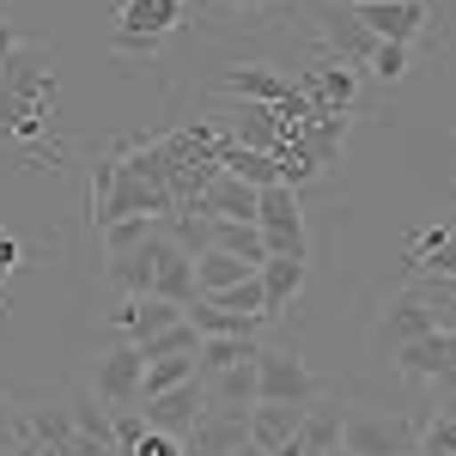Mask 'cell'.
Returning <instances> with one entry per match:
<instances>
[{
  "instance_id": "cell-1",
  "label": "cell",
  "mask_w": 456,
  "mask_h": 456,
  "mask_svg": "<svg viewBox=\"0 0 456 456\" xmlns=\"http://www.w3.org/2000/svg\"><path fill=\"white\" fill-rule=\"evenodd\" d=\"M6 92H12V128H6V141L19 146V159L31 171H43V165L61 171L68 165V141L49 128V116H55V49L25 37L19 55H12V68H6Z\"/></svg>"
},
{
  "instance_id": "cell-2",
  "label": "cell",
  "mask_w": 456,
  "mask_h": 456,
  "mask_svg": "<svg viewBox=\"0 0 456 456\" xmlns=\"http://www.w3.org/2000/svg\"><path fill=\"white\" fill-rule=\"evenodd\" d=\"M189 25V0H116V55L152 61Z\"/></svg>"
},
{
  "instance_id": "cell-3",
  "label": "cell",
  "mask_w": 456,
  "mask_h": 456,
  "mask_svg": "<svg viewBox=\"0 0 456 456\" xmlns=\"http://www.w3.org/2000/svg\"><path fill=\"white\" fill-rule=\"evenodd\" d=\"M134 213L171 219L176 201L165 195V189H152V183H141V176H128L122 165H116V152H110L104 165H98V176H92V225L104 232V225H116V219H134Z\"/></svg>"
},
{
  "instance_id": "cell-4",
  "label": "cell",
  "mask_w": 456,
  "mask_h": 456,
  "mask_svg": "<svg viewBox=\"0 0 456 456\" xmlns=\"http://www.w3.org/2000/svg\"><path fill=\"white\" fill-rule=\"evenodd\" d=\"M353 19L378 43H438L444 37V6L438 0H359Z\"/></svg>"
},
{
  "instance_id": "cell-5",
  "label": "cell",
  "mask_w": 456,
  "mask_h": 456,
  "mask_svg": "<svg viewBox=\"0 0 456 456\" xmlns=\"http://www.w3.org/2000/svg\"><path fill=\"white\" fill-rule=\"evenodd\" d=\"M292 79H298V92H305L316 110L359 116V104H365V73L353 68V61H341V55H329V49H316L311 61L292 73Z\"/></svg>"
},
{
  "instance_id": "cell-6",
  "label": "cell",
  "mask_w": 456,
  "mask_h": 456,
  "mask_svg": "<svg viewBox=\"0 0 456 456\" xmlns=\"http://www.w3.org/2000/svg\"><path fill=\"white\" fill-rule=\"evenodd\" d=\"M256 378H262V402H298V408H311L316 395H329V384L305 365V353L281 347V341H262Z\"/></svg>"
},
{
  "instance_id": "cell-7",
  "label": "cell",
  "mask_w": 456,
  "mask_h": 456,
  "mask_svg": "<svg viewBox=\"0 0 456 456\" xmlns=\"http://www.w3.org/2000/svg\"><path fill=\"white\" fill-rule=\"evenodd\" d=\"M256 225H262V238H268V256H311V225H305L298 189L268 183V189H262V208H256Z\"/></svg>"
},
{
  "instance_id": "cell-8",
  "label": "cell",
  "mask_w": 456,
  "mask_h": 456,
  "mask_svg": "<svg viewBox=\"0 0 456 456\" xmlns=\"http://www.w3.org/2000/svg\"><path fill=\"white\" fill-rule=\"evenodd\" d=\"M141 378H146V359L134 341H116V347L98 353V378H92V395L104 402L110 414L122 408H141Z\"/></svg>"
},
{
  "instance_id": "cell-9",
  "label": "cell",
  "mask_w": 456,
  "mask_h": 456,
  "mask_svg": "<svg viewBox=\"0 0 456 456\" xmlns=\"http://www.w3.org/2000/svg\"><path fill=\"white\" fill-rule=\"evenodd\" d=\"M311 31H316V43H322L329 55L353 61L359 73H365L371 49H378V37L365 31V25L353 19V6H341V0H316V6H311Z\"/></svg>"
},
{
  "instance_id": "cell-10",
  "label": "cell",
  "mask_w": 456,
  "mask_h": 456,
  "mask_svg": "<svg viewBox=\"0 0 456 456\" xmlns=\"http://www.w3.org/2000/svg\"><path fill=\"white\" fill-rule=\"evenodd\" d=\"M201 414H208V384H201V378H189V384L141 402V420L152 426V432H171V438H189V432L201 426Z\"/></svg>"
},
{
  "instance_id": "cell-11",
  "label": "cell",
  "mask_w": 456,
  "mask_h": 456,
  "mask_svg": "<svg viewBox=\"0 0 456 456\" xmlns=\"http://www.w3.org/2000/svg\"><path fill=\"white\" fill-rule=\"evenodd\" d=\"M213 92L219 98H244V104H281L286 92H298V79L268 68V61H232V68H219Z\"/></svg>"
},
{
  "instance_id": "cell-12",
  "label": "cell",
  "mask_w": 456,
  "mask_h": 456,
  "mask_svg": "<svg viewBox=\"0 0 456 456\" xmlns=\"http://www.w3.org/2000/svg\"><path fill=\"white\" fill-rule=\"evenodd\" d=\"M395 371L408 384H451L456 389V335H420L408 347H395Z\"/></svg>"
},
{
  "instance_id": "cell-13",
  "label": "cell",
  "mask_w": 456,
  "mask_h": 456,
  "mask_svg": "<svg viewBox=\"0 0 456 456\" xmlns=\"http://www.w3.org/2000/svg\"><path fill=\"white\" fill-rule=\"evenodd\" d=\"M420 335H432V311H426L420 298L408 292V286H395L384 305H378V322H371V341L378 347H408V341H420Z\"/></svg>"
},
{
  "instance_id": "cell-14",
  "label": "cell",
  "mask_w": 456,
  "mask_h": 456,
  "mask_svg": "<svg viewBox=\"0 0 456 456\" xmlns=\"http://www.w3.org/2000/svg\"><path fill=\"white\" fill-rule=\"evenodd\" d=\"M408 444H414V426L384 420V414H347V432H341L347 456H408Z\"/></svg>"
},
{
  "instance_id": "cell-15",
  "label": "cell",
  "mask_w": 456,
  "mask_h": 456,
  "mask_svg": "<svg viewBox=\"0 0 456 456\" xmlns=\"http://www.w3.org/2000/svg\"><path fill=\"white\" fill-rule=\"evenodd\" d=\"M341 432H347V408H341V395H316L311 408H305L298 438H292L281 456H335V451H341Z\"/></svg>"
},
{
  "instance_id": "cell-16",
  "label": "cell",
  "mask_w": 456,
  "mask_h": 456,
  "mask_svg": "<svg viewBox=\"0 0 456 456\" xmlns=\"http://www.w3.org/2000/svg\"><path fill=\"white\" fill-rule=\"evenodd\" d=\"M152 298L195 305V256L176 244L171 232H159V238H152Z\"/></svg>"
},
{
  "instance_id": "cell-17",
  "label": "cell",
  "mask_w": 456,
  "mask_h": 456,
  "mask_svg": "<svg viewBox=\"0 0 456 456\" xmlns=\"http://www.w3.org/2000/svg\"><path fill=\"white\" fill-rule=\"evenodd\" d=\"M183 316H189V305H171V298H122V305L110 311V329H122V335L141 347V341H152V335L176 329Z\"/></svg>"
},
{
  "instance_id": "cell-18",
  "label": "cell",
  "mask_w": 456,
  "mask_h": 456,
  "mask_svg": "<svg viewBox=\"0 0 456 456\" xmlns=\"http://www.w3.org/2000/svg\"><path fill=\"white\" fill-rule=\"evenodd\" d=\"M298 426H305V408H298V402H256V408H249V444L281 456L286 444L298 438Z\"/></svg>"
},
{
  "instance_id": "cell-19",
  "label": "cell",
  "mask_w": 456,
  "mask_h": 456,
  "mask_svg": "<svg viewBox=\"0 0 456 456\" xmlns=\"http://www.w3.org/2000/svg\"><path fill=\"white\" fill-rule=\"evenodd\" d=\"M347 128H353V116H335V110H311V122L292 134V146L305 152L316 165V176L329 171L335 159H341V141H347Z\"/></svg>"
},
{
  "instance_id": "cell-20",
  "label": "cell",
  "mask_w": 456,
  "mask_h": 456,
  "mask_svg": "<svg viewBox=\"0 0 456 456\" xmlns=\"http://www.w3.org/2000/svg\"><path fill=\"white\" fill-rule=\"evenodd\" d=\"M249 444V414H201V426L183 438V456H232Z\"/></svg>"
},
{
  "instance_id": "cell-21",
  "label": "cell",
  "mask_w": 456,
  "mask_h": 456,
  "mask_svg": "<svg viewBox=\"0 0 456 456\" xmlns=\"http://www.w3.org/2000/svg\"><path fill=\"white\" fill-rule=\"evenodd\" d=\"M311 256H268L262 262V298H268V322H281L286 311H292V298L305 292V281H311V268H305Z\"/></svg>"
},
{
  "instance_id": "cell-22",
  "label": "cell",
  "mask_w": 456,
  "mask_h": 456,
  "mask_svg": "<svg viewBox=\"0 0 456 456\" xmlns=\"http://www.w3.org/2000/svg\"><path fill=\"white\" fill-rule=\"evenodd\" d=\"M262 402V378H256V359H238L232 371L208 378V408L213 414H249Z\"/></svg>"
},
{
  "instance_id": "cell-23",
  "label": "cell",
  "mask_w": 456,
  "mask_h": 456,
  "mask_svg": "<svg viewBox=\"0 0 456 456\" xmlns=\"http://www.w3.org/2000/svg\"><path fill=\"white\" fill-rule=\"evenodd\" d=\"M201 201L213 208V219H244V225H256V208H262V189H249V183H238L232 171H219L201 189Z\"/></svg>"
},
{
  "instance_id": "cell-24",
  "label": "cell",
  "mask_w": 456,
  "mask_h": 456,
  "mask_svg": "<svg viewBox=\"0 0 456 456\" xmlns=\"http://www.w3.org/2000/svg\"><path fill=\"white\" fill-rule=\"evenodd\" d=\"M402 286L432 311V329L438 335H456V274H408Z\"/></svg>"
},
{
  "instance_id": "cell-25",
  "label": "cell",
  "mask_w": 456,
  "mask_h": 456,
  "mask_svg": "<svg viewBox=\"0 0 456 456\" xmlns=\"http://www.w3.org/2000/svg\"><path fill=\"white\" fill-rule=\"evenodd\" d=\"M208 249H225V256H238V262H249V268L268 262V238H262V225H244V219H213Z\"/></svg>"
},
{
  "instance_id": "cell-26",
  "label": "cell",
  "mask_w": 456,
  "mask_h": 456,
  "mask_svg": "<svg viewBox=\"0 0 456 456\" xmlns=\"http://www.w3.org/2000/svg\"><path fill=\"white\" fill-rule=\"evenodd\" d=\"M249 274H256V268L238 262V256H225V249H201V256H195V298H219L225 286L249 281Z\"/></svg>"
},
{
  "instance_id": "cell-27",
  "label": "cell",
  "mask_w": 456,
  "mask_h": 456,
  "mask_svg": "<svg viewBox=\"0 0 456 456\" xmlns=\"http://www.w3.org/2000/svg\"><path fill=\"white\" fill-rule=\"evenodd\" d=\"M256 353H262L256 335H213V341H201V353H195V378L208 384L219 371H232L238 359H256Z\"/></svg>"
},
{
  "instance_id": "cell-28",
  "label": "cell",
  "mask_w": 456,
  "mask_h": 456,
  "mask_svg": "<svg viewBox=\"0 0 456 456\" xmlns=\"http://www.w3.org/2000/svg\"><path fill=\"white\" fill-rule=\"evenodd\" d=\"M104 281L122 292V298H152V244L128 249V256H110Z\"/></svg>"
},
{
  "instance_id": "cell-29",
  "label": "cell",
  "mask_w": 456,
  "mask_h": 456,
  "mask_svg": "<svg viewBox=\"0 0 456 456\" xmlns=\"http://www.w3.org/2000/svg\"><path fill=\"white\" fill-rule=\"evenodd\" d=\"M68 420H73V432L79 438H98V444H110L116 451V426H110V408L92 395V389H73L68 395Z\"/></svg>"
},
{
  "instance_id": "cell-30",
  "label": "cell",
  "mask_w": 456,
  "mask_h": 456,
  "mask_svg": "<svg viewBox=\"0 0 456 456\" xmlns=\"http://www.w3.org/2000/svg\"><path fill=\"white\" fill-rule=\"evenodd\" d=\"M165 232V219H152V213H134V219H116V225H104V256H128V249L152 244Z\"/></svg>"
},
{
  "instance_id": "cell-31",
  "label": "cell",
  "mask_w": 456,
  "mask_h": 456,
  "mask_svg": "<svg viewBox=\"0 0 456 456\" xmlns=\"http://www.w3.org/2000/svg\"><path fill=\"white\" fill-rule=\"evenodd\" d=\"M195 378V353H176V359H146V378H141V402L165 395V389L189 384Z\"/></svg>"
},
{
  "instance_id": "cell-32",
  "label": "cell",
  "mask_w": 456,
  "mask_h": 456,
  "mask_svg": "<svg viewBox=\"0 0 456 456\" xmlns=\"http://www.w3.org/2000/svg\"><path fill=\"white\" fill-rule=\"evenodd\" d=\"M189 322H195V335L201 341H213V335H256L262 341V322H244V316H232V311H219V305H189Z\"/></svg>"
},
{
  "instance_id": "cell-33",
  "label": "cell",
  "mask_w": 456,
  "mask_h": 456,
  "mask_svg": "<svg viewBox=\"0 0 456 456\" xmlns=\"http://www.w3.org/2000/svg\"><path fill=\"white\" fill-rule=\"evenodd\" d=\"M408 73H414V49L408 43H378L371 61H365V79H378V86H402Z\"/></svg>"
},
{
  "instance_id": "cell-34",
  "label": "cell",
  "mask_w": 456,
  "mask_h": 456,
  "mask_svg": "<svg viewBox=\"0 0 456 456\" xmlns=\"http://www.w3.org/2000/svg\"><path fill=\"white\" fill-rule=\"evenodd\" d=\"M176 353H201V335H195V322H189V316H183L176 329H165V335L141 341V359H176Z\"/></svg>"
},
{
  "instance_id": "cell-35",
  "label": "cell",
  "mask_w": 456,
  "mask_h": 456,
  "mask_svg": "<svg viewBox=\"0 0 456 456\" xmlns=\"http://www.w3.org/2000/svg\"><path fill=\"white\" fill-rule=\"evenodd\" d=\"M414 456H456V414H438V420L426 426Z\"/></svg>"
},
{
  "instance_id": "cell-36",
  "label": "cell",
  "mask_w": 456,
  "mask_h": 456,
  "mask_svg": "<svg viewBox=\"0 0 456 456\" xmlns=\"http://www.w3.org/2000/svg\"><path fill=\"white\" fill-rule=\"evenodd\" d=\"M128 456H183V438H171V432H152V426H146L141 444H134Z\"/></svg>"
},
{
  "instance_id": "cell-37",
  "label": "cell",
  "mask_w": 456,
  "mask_h": 456,
  "mask_svg": "<svg viewBox=\"0 0 456 456\" xmlns=\"http://www.w3.org/2000/svg\"><path fill=\"white\" fill-rule=\"evenodd\" d=\"M25 268V244H19V232H0V286L12 281Z\"/></svg>"
},
{
  "instance_id": "cell-38",
  "label": "cell",
  "mask_w": 456,
  "mask_h": 456,
  "mask_svg": "<svg viewBox=\"0 0 456 456\" xmlns=\"http://www.w3.org/2000/svg\"><path fill=\"white\" fill-rule=\"evenodd\" d=\"M219 6H232L238 19H262V12H274V6H292V0H219Z\"/></svg>"
},
{
  "instance_id": "cell-39",
  "label": "cell",
  "mask_w": 456,
  "mask_h": 456,
  "mask_svg": "<svg viewBox=\"0 0 456 456\" xmlns=\"http://www.w3.org/2000/svg\"><path fill=\"white\" fill-rule=\"evenodd\" d=\"M61 456H116V451H110V444H98V438H79V432H73V444Z\"/></svg>"
},
{
  "instance_id": "cell-40",
  "label": "cell",
  "mask_w": 456,
  "mask_h": 456,
  "mask_svg": "<svg viewBox=\"0 0 456 456\" xmlns=\"http://www.w3.org/2000/svg\"><path fill=\"white\" fill-rule=\"evenodd\" d=\"M6 414H12V402H6V395H0V420H6Z\"/></svg>"
},
{
  "instance_id": "cell-41",
  "label": "cell",
  "mask_w": 456,
  "mask_h": 456,
  "mask_svg": "<svg viewBox=\"0 0 456 456\" xmlns=\"http://www.w3.org/2000/svg\"><path fill=\"white\" fill-rule=\"evenodd\" d=\"M0 311H6V292H0Z\"/></svg>"
},
{
  "instance_id": "cell-42",
  "label": "cell",
  "mask_w": 456,
  "mask_h": 456,
  "mask_svg": "<svg viewBox=\"0 0 456 456\" xmlns=\"http://www.w3.org/2000/svg\"><path fill=\"white\" fill-rule=\"evenodd\" d=\"M451 232H456V219H451Z\"/></svg>"
},
{
  "instance_id": "cell-43",
  "label": "cell",
  "mask_w": 456,
  "mask_h": 456,
  "mask_svg": "<svg viewBox=\"0 0 456 456\" xmlns=\"http://www.w3.org/2000/svg\"><path fill=\"white\" fill-rule=\"evenodd\" d=\"M408 456H414V451H408Z\"/></svg>"
}]
</instances>
